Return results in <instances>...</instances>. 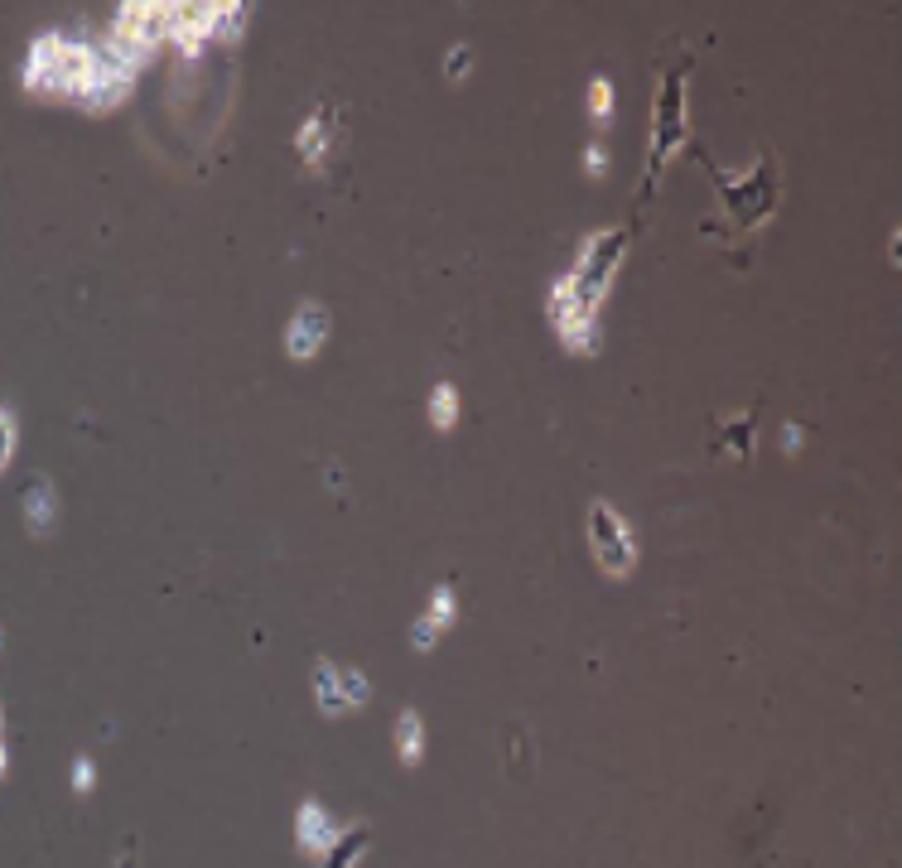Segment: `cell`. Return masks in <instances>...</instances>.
I'll return each instance as SVG.
<instances>
[{"mask_svg": "<svg viewBox=\"0 0 902 868\" xmlns=\"http://www.w3.org/2000/svg\"><path fill=\"white\" fill-rule=\"evenodd\" d=\"M338 685H343V705H348V715L372 705V685H367L362 671H338Z\"/></svg>", "mask_w": 902, "mask_h": 868, "instance_id": "cell-18", "label": "cell"}, {"mask_svg": "<svg viewBox=\"0 0 902 868\" xmlns=\"http://www.w3.org/2000/svg\"><path fill=\"white\" fill-rule=\"evenodd\" d=\"M0 647H5V632H0Z\"/></svg>", "mask_w": 902, "mask_h": 868, "instance_id": "cell-26", "label": "cell"}, {"mask_svg": "<svg viewBox=\"0 0 902 868\" xmlns=\"http://www.w3.org/2000/svg\"><path fill=\"white\" fill-rule=\"evenodd\" d=\"M584 531H589V545H594L598 570H604L608 579H628L632 570H638V531H632V521L622 517L614 503L594 497V503H589Z\"/></svg>", "mask_w": 902, "mask_h": 868, "instance_id": "cell-6", "label": "cell"}, {"mask_svg": "<svg viewBox=\"0 0 902 868\" xmlns=\"http://www.w3.org/2000/svg\"><path fill=\"white\" fill-rule=\"evenodd\" d=\"M324 343H329V309L309 299V305H299L295 319L285 324V352L295 362H314Z\"/></svg>", "mask_w": 902, "mask_h": 868, "instance_id": "cell-10", "label": "cell"}, {"mask_svg": "<svg viewBox=\"0 0 902 868\" xmlns=\"http://www.w3.org/2000/svg\"><path fill=\"white\" fill-rule=\"evenodd\" d=\"M15 444H20V420L10 406H0V473L10 469V459H15Z\"/></svg>", "mask_w": 902, "mask_h": 868, "instance_id": "cell-19", "label": "cell"}, {"mask_svg": "<svg viewBox=\"0 0 902 868\" xmlns=\"http://www.w3.org/2000/svg\"><path fill=\"white\" fill-rule=\"evenodd\" d=\"M454 618H459V594H454V584H434L425 618H416V628H410V647H416V652H434L444 632L454 628Z\"/></svg>", "mask_w": 902, "mask_h": 868, "instance_id": "cell-11", "label": "cell"}, {"mask_svg": "<svg viewBox=\"0 0 902 868\" xmlns=\"http://www.w3.org/2000/svg\"><path fill=\"white\" fill-rule=\"evenodd\" d=\"M367 850H372V830H367L362 820H358V826H348V830L338 834V844H333V850L319 864H324V868H358L367 859Z\"/></svg>", "mask_w": 902, "mask_h": 868, "instance_id": "cell-13", "label": "cell"}, {"mask_svg": "<svg viewBox=\"0 0 902 868\" xmlns=\"http://www.w3.org/2000/svg\"><path fill=\"white\" fill-rule=\"evenodd\" d=\"M131 83H136V73L121 69V63L102 49V53H97V69H92V77H87V87H83V97H77V102H83L87 111H111V107L126 102Z\"/></svg>", "mask_w": 902, "mask_h": 868, "instance_id": "cell-9", "label": "cell"}, {"mask_svg": "<svg viewBox=\"0 0 902 868\" xmlns=\"http://www.w3.org/2000/svg\"><path fill=\"white\" fill-rule=\"evenodd\" d=\"M53 521H59V493H53V483H39L25 493V526L29 536H49Z\"/></svg>", "mask_w": 902, "mask_h": 868, "instance_id": "cell-12", "label": "cell"}, {"mask_svg": "<svg viewBox=\"0 0 902 868\" xmlns=\"http://www.w3.org/2000/svg\"><path fill=\"white\" fill-rule=\"evenodd\" d=\"M97 44H87L73 29H49L29 44V59H25V87L35 97H49V102H63V97H83L87 77L97 69Z\"/></svg>", "mask_w": 902, "mask_h": 868, "instance_id": "cell-2", "label": "cell"}, {"mask_svg": "<svg viewBox=\"0 0 902 868\" xmlns=\"http://www.w3.org/2000/svg\"><path fill=\"white\" fill-rule=\"evenodd\" d=\"M604 170H608V145L604 140H589L584 145V174H589V179H604Z\"/></svg>", "mask_w": 902, "mask_h": 868, "instance_id": "cell-23", "label": "cell"}, {"mask_svg": "<svg viewBox=\"0 0 902 868\" xmlns=\"http://www.w3.org/2000/svg\"><path fill=\"white\" fill-rule=\"evenodd\" d=\"M459 416H464V406H459V386L454 382H440L430 392V425L434 430H454L459 425Z\"/></svg>", "mask_w": 902, "mask_h": 868, "instance_id": "cell-16", "label": "cell"}, {"mask_svg": "<svg viewBox=\"0 0 902 868\" xmlns=\"http://www.w3.org/2000/svg\"><path fill=\"white\" fill-rule=\"evenodd\" d=\"M164 39H170V0H126L116 10V20H111L107 53L121 69L140 73Z\"/></svg>", "mask_w": 902, "mask_h": 868, "instance_id": "cell-3", "label": "cell"}, {"mask_svg": "<svg viewBox=\"0 0 902 868\" xmlns=\"http://www.w3.org/2000/svg\"><path fill=\"white\" fill-rule=\"evenodd\" d=\"M338 131H343L338 102H319L305 116V126L295 131V150H299V160H305L309 174H324L329 164H333V154H338V145H343Z\"/></svg>", "mask_w": 902, "mask_h": 868, "instance_id": "cell-7", "label": "cell"}, {"mask_svg": "<svg viewBox=\"0 0 902 868\" xmlns=\"http://www.w3.org/2000/svg\"><path fill=\"white\" fill-rule=\"evenodd\" d=\"M777 194H782V174H777V160H758L749 174H719V198L724 213H729L739 227H763L767 218L777 213Z\"/></svg>", "mask_w": 902, "mask_h": 868, "instance_id": "cell-5", "label": "cell"}, {"mask_svg": "<svg viewBox=\"0 0 902 868\" xmlns=\"http://www.w3.org/2000/svg\"><path fill=\"white\" fill-rule=\"evenodd\" d=\"M469 69H473V49H469V44H454L449 63H444V77H449V83H459V77H469Z\"/></svg>", "mask_w": 902, "mask_h": 868, "instance_id": "cell-21", "label": "cell"}, {"mask_svg": "<svg viewBox=\"0 0 902 868\" xmlns=\"http://www.w3.org/2000/svg\"><path fill=\"white\" fill-rule=\"evenodd\" d=\"M126 868H131V864H126Z\"/></svg>", "mask_w": 902, "mask_h": 868, "instance_id": "cell-27", "label": "cell"}, {"mask_svg": "<svg viewBox=\"0 0 902 868\" xmlns=\"http://www.w3.org/2000/svg\"><path fill=\"white\" fill-rule=\"evenodd\" d=\"M589 121H594L598 131H608V121H614V83H608V73H594L589 77Z\"/></svg>", "mask_w": 902, "mask_h": 868, "instance_id": "cell-17", "label": "cell"}, {"mask_svg": "<svg viewBox=\"0 0 902 868\" xmlns=\"http://www.w3.org/2000/svg\"><path fill=\"white\" fill-rule=\"evenodd\" d=\"M5 709H0V777H5Z\"/></svg>", "mask_w": 902, "mask_h": 868, "instance_id": "cell-25", "label": "cell"}, {"mask_svg": "<svg viewBox=\"0 0 902 868\" xmlns=\"http://www.w3.org/2000/svg\"><path fill=\"white\" fill-rule=\"evenodd\" d=\"M343 830H348V826L329 816L324 801H314V796L299 801V810H295V850L305 854V859H324L333 844H338Z\"/></svg>", "mask_w": 902, "mask_h": 868, "instance_id": "cell-8", "label": "cell"}, {"mask_svg": "<svg viewBox=\"0 0 902 868\" xmlns=\"http://www.w3.org/2000/svg\"><path fill=\"white\" fill-rule=\"evenodd\" d=\"M314 699H319V709H324L329 719L348 715V705H343V685H338V666H333L329 656L314 661Z\"/></svg>", "mask_w": 902, "mask_h": 868, "instance_id": "cell-15", "label": "cell"}, {"mask_svg": "<svg viewBox=\"0 0 902 868\" xmlns=\"http://www.w3.org/2000/svg\"><path fill=\"white\" fill-rule=\"evenodd\" d=\"M685 150V63L666 69L652 102V150H647V184L662 179V170Z\"/></svg>", "mask_w": 902, "mask_h": 868, "instance_id": "cell-4", "label": "cell"}, {"mask_svg": "<svg viewBox=\"0 0 902 868\" xmlns=\"http://www.w3.org/2000/svg\"><path fill=\"white\" fill-rule=\"evenodd\" d=\"M729 449L739 454V459L753 454V410H739V420H729Z\"/></svg>", "mask_w": 902, "mask_h": 868, "instance_id": "cell-20", "label": "cell"}, {"mask_svg": "<svg viewBox=\"0 0 902 868\" xmlns=\"http://www.w3.org/2000/svg\"><path fill=\"white\" fill-rule=\"evenodd\" d=\"M92 786H97V762L83 753V758L73 762V792L77 796H92Z\"/></svg>", "mask_w": 902, "mask_h": 868, "instance_id": "cell-22", "label": "cell"}, {"mask_svg": "<svg viewBox=\"0 0 902 868\" xmlns=\"http://www.w3.org/2000/svg\"><path fill=\"white\" fill-rule=\"evenodd\" d=\"M425 719L416 715V709H400V719H396V753H400V762L406 767H420L425 762Z\"/></svg>", "mask_w": 902, "mask_h": 868, "instance_id": "cell-14", "label": "cell"}, {"mask_svg": "<svg viewBox=\"0 0 902 868\" xmlns=\"http://www.w3.org/2000/svg\"><path fill=\"white\" fill-rule=\"evenodd\" d=\"M622 256H628V232L618 227H598L579 241L574 265L551 285V299H545V314H551L560 343L579 358H594L604 348V328H598V314L608 305V289H614Z\"/></svg>", "mask_w": 902, "mask_h": 868, "instance_id": "cell-1", "label": "cell"}, {"mask_svg": "<svg viewBox=\"0 0 902 868\" xmlns=\"http://www.w3.org/2000/svg\"><path fill=\"white\" fill-rule=\"evenodd\" d=\"M801 439H806V430H801L796 420H787V425H782V449L787 454H801Z\"/></svg>", "mask_w": 902, "mask_h": 868, "instance_id": "cell-24", "label": "cell"}]
</instances>
